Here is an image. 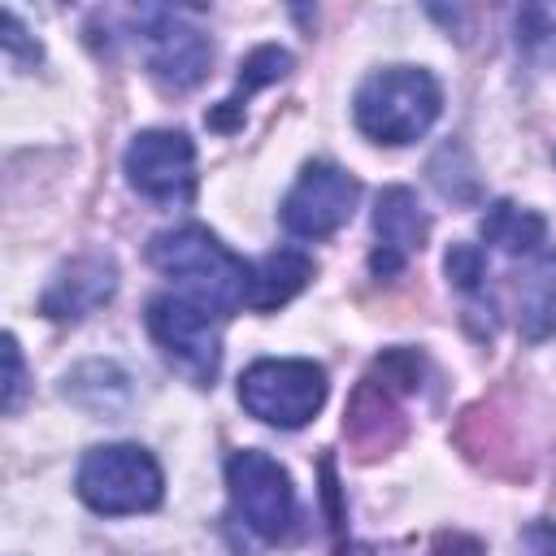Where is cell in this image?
Listing matches in <instances>:
<instances>
[{
    "instance_id": "obj_2",
    "label": "cell",
    "mask_w": 556,
    "mask_h": 556,
    "mask_svg": "<svg viewBox=\"0 0 556 556\" xmlns=\"http://www.w3.org/2000/svg\"><path fill=\"white\" fill-rule=\"evenodd\" d=\"M439 109H443V91L434 74L421 65H382L365 74L352 96V117L361 135L391 148L417 143L439 122Z\"/></svg>"
},
{
    "instance_id": "obj_3",
    "label": "cell",
    "mask_w": 556,
    "mask_h": 556,
    "mask_svg": "<svg viewBox=\"0 0 556 556\" xmlns=\"http://www.w3.org/2000/svg\"><path fill=\"white\" fill-rule=\"evenodd\" d=\"M74 491L91 513L104 517H130V513H152L165 495L161 465L152 460L148 447L139 443H104L91 447L78 460Z\"/></svg>"
},
{
    "instance_id": "obj_15",
    "label": "cell",
    "mask_w": 556,
    "mask_h": 556,
    "mask_svg": "<svg viewBox=\"0 0 556 556\" xmlns=\"http://www.w3.org/2000/svg\"><path fill=\"white\" fill-rule=\"evenodd\" d=\"M482 239L500 252H521V256H534L543 252V239H547V222L534 213V208H521L513 200H495L486 213H482Z\"/></svg>"
},
{
    "instance_id": "obj_20",
    "label": "cell",
    "mask_w": 556,
    "mask_h": 556,
    "mask_svg": "<svg viewBox=\"0 0 556 556\" xmlns=\"http://www.w3.org/2000/svg\"><path fill=\"white\" fill-rule=\"evenodd\" d=\"M521 556H556V526L552 521H530L521 530Z\"/></svg>"
},
{
    "instance_id": "obj_9",
    "label": "cell",
    "mask_w": 556,
    "mask_h": 556,
    "mask_svg": "<svg viewBox=\"0 0 556 556\" xmlns=\"http://www.w3.org/2000/svg\"><path fill=\"white\" fill-rule=\"evenodd\" d=\"M126 182L148 200H187L195 187V143L182 130H139L126 143Z\"/></svg>"
},
{
    "instance_id": "obj_13",
    "label": "cell",
    "mask_w": 556,
    "mask_h": 556,
    "mask_svg": "<svg viewBox=\"0 0 556 556\" xmlns=\"http://www.w3.org/2000/svg\"><path fill=\"white\" fill-rule=\"evenodd\" d=\"M308 278H313V261H308L300 248H278V252H269L261 265H252L248 308H252V313H274V308H282L291 295H300Z\"/></svg>"
},
{
    "instance_id": "obj_11",
    "label": "cell",
    "mask_w": 556,
    "mask_h": 556,
    "mask_svg": "<svg viewBox=\"0 0 556 556\" xmlns=\"http://www.w3.org/2000/svg\"><path fill=\"white\" fill-rule=\"evenodd\" d=\"M113 291H117V265H113V256L87 252V256H74L70 265L56 269V278L39 295V308L52 321H78V317L96 313L100 304H109Z\"/></svg>"
},
{
    "instance_id": "obj_16",
    "label": "cell",
    "mask_w": 556,
    "mask_h": 556,
    "mask_svg": "<svg viewBox=\"0 0 556 556\" xmlns=\"http://www.w3.org/2000/svg\"><path fill=\"white\" fill-rule=\"evenodd\" d=\"M65 395L91 413H122L130 400V378L113 361H83L74 374H65Z\"/></svg>"
},
{
    "instance_id": "obj_4",
    "label": "cell",
    "mask_w": 556,
    "mask_h": 556,
    "mask_svg": "<svg viewBox=\"0 0 556 556\" xmlns=\"http://www.w3.org/2000/svg\"><path fill=\"white\" fill-rule=\"evenodd\" d=\"M326 369L317 361H300V356H265L252 361L239 374V404L278 430H295L304 421H313L326 404Z\"/></svg>"
},
{
    "instance_id": "obj_10",
    "label": "cell",
    "mask_w": 556,
    "mask_h": 556,
    "mask_svg": "<svg viewBox=\"0 0 556 556\" xmlns=\"http://www.w3.org/2000/svg\"><path fill=\"white\" fill-rule=\"evenodd\" d=\"M430 235V217L421 213L417 195L408 187H387L378 191V204H374V256H369V269L378 278H391L400 274L426 243Z\"/></svg>"
},
{
    "instance_id": "obj_19",
    "label": "cell",
    "mask_w": 556,
    "mask_h": 556,
    "mask_svg": "<svg viewBox=\"0 0 556 556\" xmlns=\"http://www.w3.org/2000/svg\"><path fill=\"white\" fill-rule=\"evenodd\" d=\"M17 395H22V352L17 339L4 334V413L17 408Z\"/></svg>"
},
{
    "instance_id": "obj_14",
    "label": "cell",
    "mask_w": 556,
    "mask_h": 556,
    "mask_svg": "<svg viewBox=\"0 0 556 556\" xmlns=\"http://www.w3.org/2000/svg\"><path fill=\"white\" fill-rule=\"evenodd\" d=\"M287 70H291V52L278 48V43H261L256 52H248L243 65H239V83H235V91L208 113V126H213V130H235L239 117H243V100H248L252 91L278 83V78H287Z\"/></svg>"
},
{
    "instance_id": "obj_17",
    "label": "cell",
    "mask_w": 556,
    "mask_h": 556,
    "mask_svg": "<svg viewBox=\"0 0 556 556\" xmlns=\"http://www.w3.org/2000/svg\"><path fill=\"white\" fill-rule=\"evenodd\" d=\"M443 269H447V278H452L460 291H478V282L486 278V256H482V248H473V243H452L447 256H443Z\"/></svg>"
},
{
    "instance_id": "obj_7",
    "label": "cell",
    "mask_w": 556,
    "mask_h": 556,
    "mask_svg": "<svg viewBox=\"0 0 556 556\" xmlns=\"http://www.w3.org/2000/svg\"><path fill=\"white\" fill-rule=\"evenodd\" d=\"M139 43L148 74L165 91H191L208 78L213 65V43L200 26H191L174 9H143L139 13Z\"/></svg>"
},
{
    "instance_id": "obj_5",
    "label": "cell",
    "mask_w": 556,
    "mask_h": 556,
    "mask_svg": "<svg viewBox=\"0 0 556 556\" xmlns=\"http://www.w3.org/2000/svg\"><path fill=\"white\" fill-rule=\"evenodd\" d=\"M217 313L200 308L187 295H156L148 300V334L161 348V356L195 387H213L222 369V334H217Z\"/></svg>"
},
{
    "instance_id": "obj_6",
    "label": "cell",
    "mask_w": 556,
    "mask_h": 556,
    "mask_svg": "<svg viewBox=\"0 0 556 556\" xmlns=\"http://www.w3.org/2000/svg\"><path fill=\"white\" fill-rule=\"evenodd\" d=\"M226 486H230V500H235V513L243 517V526L252 534H261L265 543H282L295 530V521H300L295 486H291V473L274 456H265L256 447L230 452Z\"/></svg>"
},
{
    "instance_id": "obj_1",
    "label": "cell",
    "mask_w": 556,
    "mask_h": 556,
    "mask_svg": "<svg viewBox=\"0 0 556 556\" xmlns=\"http://www.w3.org/2000/svg\"><path fill=\"white\" fill-rule=\"evenodd\" d=\"M148 261L178 282V295L195 300L200 308L226 317L235 308L248 304V287H252V265H243L213 230L204 226H174L161 230L148 243Z\"/></svg>"
},
{
    "instance_id": "obj_8",
    "label": "cell",
    "mask_w": 556,
    "mask_h": 556,
    "mask_svg": "<svg viewBox=\"0 0 556 556\" xmlns=\"http://www.w3.org/2000/svg\"><path fill=\"white\" fill-rule=\"evenodd\" d=\"M356 200H361V182L348 169L330 161H308L295 187L287 191L278 217L295 239H326L352 217Z\"/></svg>"
},
{
    "instance_id": "obj_18",
    "label": "cell",
    "mask_w": 556,
    "mask_h": 556,
    "mask_svg": "<svg viewBox=\"0 0 556 556\" xmlns=\"http://www.w3.org/2000/svg\"><path fill=\"white\" fill-rule=\"evenodd\" d=\"M0 26H4V52L9 56H17V61H39V43L30 39V30L17 22V13L13 9H4V17H0Z\"/></svg>"
},
{
    "instance_id": "obj_21",
    "label": "cell",
    "mask_w": 556,
    "mask_h": 556,
    "mask_svg": "<svg viewBox=\"0 0 556 556\" xmlns=\"http://www.w3.org/2000/svg\"><path fill=\"white\" fill-rule=\"evenodd\" d=\"M434 556H482V543L469 539V534H456V530H443L434 539Z\"/></svg>"
},
{
    "instance_id": "obj_12",
    "label": "cell",
    "mask_w": 556,
    "mask_h": 556,
    "mask_svg": "<svg viewBox=\"0 0 556 556\" xmlns=\"http://www.w3.org/2000/svg\"><path fill=\"white\" fill-rule=\"evenodd\" d=\"M517 330L539 343L556 334V248H543L517 274Z\"/></svg>"
}]
</instances>
